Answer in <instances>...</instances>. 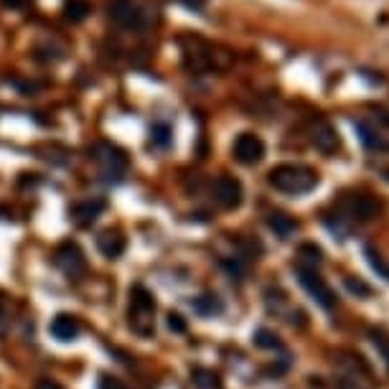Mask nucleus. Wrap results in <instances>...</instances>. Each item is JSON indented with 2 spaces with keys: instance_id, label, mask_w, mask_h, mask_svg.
Here are the masks:
<instances>
[{
  "instance_id": "obj_1",
  "label": "nucleus",
  "mask_w": 389,
  "mask_h": 389,
  "mask_svg": "<svg viewBox=\"0 0 389 389\" xmlns=\"http://www.w3.org/2000/svg\"><path fill=\"white\" fill-rule=\"evenodd\" d=\"M270 186L282 191V194H308L313 188L318 186V173L308 168V165H300V163H282V165H275L270 176Z\"/></svg>"
},
{
  "instance_id": "obj_2",
  "label": "nucleus",
  "mask_w": 389,
  "mask_h": 389,
  "mask_svg": "<svg viewBox=\"0 0 389 389\" xmlns=\"http://www.w3.org/2000/svg\"><path fill=\"white\" fill-rule=\"evenodd\" d=\"M127 323L141 338H150L156 334V298L145 285H133L130 288Z\"/></svg>"
},
{
  "instance_id": "obj_3",
  "label": "nucleus",
  "mask_w": 389,
  "mask_h": 389,
  "mask_svg": "<svg viewBox=\"0 0 389 389\" xmlns=\"http://www.w3.org/2000/svg\"><path fill=\"white\" fill-rule=\"evenodd\" d=\"M109 18L115 21L117 26H123V28H145L148 26V10L143 8L141 0H109Z\"/></svg>"
},
{
  "instance_id": "obj_4",
  "label": "nucleus",
  "mask_w": 389,
  "mask_h": 389,
  "mask_svg": "<svg viewBox=\"0 0 389 389\" xmlns=\"http://www.w3.org/2000/svg\"><path fill=\"white\" fill-rule=\"evenodd\" d=\"M298 275V282L305 288V293L316 300V303L323 308V311H334V305H336V296H334V290L328 288V282L320 278L318 273H316V267H305V265H298L296 270Z\"/></svg>"
},
{
  "instance_id": "obj_5",
  "label": "nucleus",
  "mask_w": 389,
  "mask_h": 389,
  "mask_svg": "<svg viewBox=\"0 0 389 389\" xmlns=\"http://www.w3.org/2000/svg\"><path fill=\"white\" fill-rule=\"evenodd\" d=\"M92 161L107 179H120L127 171V156L112 143H97L92 148Z\"/></svg>"
},
{
  "instance_id": "obj_6",
  "label": "nucleus",
  "mask_w": 389,
  "mask_h": 389,
  "mask_svg": "<svg viewBox=\"0 0 389 389\" xmlns=\"http://www.w3.org/2000/svg\"><path fill=\"white\" fill-rule=\"evenodd\" d=\"M54 265L62 270L69 280H79L87 273V257L74 242H64L54 252Z\"/></svg>"
},
{
  "instance_id": "obj_7",
  "label": "nucleus",
  "mask_w": 389,
  "mask_h": 389,
  "mask_svg": "<svg viewBox=\"0 0 389 389\" xmlns=\"http://www.w3.org/2000/svg\"><path fill=\"white\" fill-rule=\"evenodd\" d=\"M379 201L369 194H354L343 199V214L351 219V221H372L377 214H379Z\"/></svg>"
},
{
  "instance_id": "obj_8",
  "label": "nucleus",
  "mask_w": 389,
  "mask_h": 389,
  "mask_svg": "<svg viewBox=\"0 0 389 389\" xmlns=\"http://www.w3.org/2000/svg\"><path fill=\"white\" fill-rule=\"evenodd\" d=\"M214 201L221 206V209L232 211L237 209L242 203V196H244V191H242V183L234 176H219L217 181H214Z\"/></svg>"
},
{
  "instance_id": "obj_9",
  "label": "nucleus",
  "mask_w": 389,
  "mask_h": 389,
  "mask_svg": "<svg viewBox=\"0 0 389 389\" xmlns=\"http://www.w3.org/2000/svg\"><path fill=\"white\" fill-rule=\"evenodd\" d=\"M234 158L244 165H255L265 158V143L255 133H242L234 141Z\"/></svg>"
},
{
  "instance_id": "obj_10",
  "label": "nucleus",
  "mask_w": 389,
  "mask_h": 389,
  "mask_svg": "<svg viewBox=\"0 0 389 389\" xmlns=\"http://www.w3.org/2000/svg\"><path fill=\"white\" fill-rule=\"evenodd\" d=\"M311 141H313V145H316V148H318L320 153H326V156L336 153V150H338V145H341L338 130H336V127H334L331 123H326V120H318V123L313 125Z\"/></svg>"
},
{
  "instance_id": "obj_11",
  "label": "nucleus",
  "mask_w": 389,
  "mask_h": 389,
  "mask_svg": "<svg viewBox=\"0 0 389 389\" xmlns=\"http://www.w3.org/2000/svg\"><path fill=\"white\" fill-rule=\"evenodd\" d=\"M51 336H54L56 341H74L82 331V323H79L77 316H69V313H59L54 320H51V326H48Z\"/></svg>"
},
{
  "instance_id": "obj_12",
  "label": "nucleus",
  "mask_w": 389,
  "mask_h": 389,
  "mask_svg": "<svg viewBox=\"0 0 389 389\" xmlns=\"http://www.w3.org/2000/svg\"><path fill=\"white\" fill-rule=\"evenodd\" d=\"M102 211H105V201L102 199H89V201L74 203L69 214L79 226H89L92 221H97V217H100Z\"/></svg>"
},
{
  "instance_id": "obj_13",
  "label": "nucleus",
  "mask_w": 389,
  "mask_h": 389,
  "mask_svg": "<svg viewBox=\"0 0 389 389\" xmlns=\"http://www.w3.org/2000/svg\"><path fill=\"white\" fill-rule=\"evenodd\" d=\"M125 237L120 232H102L100 237H97V249H100L102 255L109 257V260H115V257H120L125 252Z\"/></svg>"
},
{
  "instance_id": "obj_14",
  "label": "nucleus",
  "mask_w": 389,
  "mask_h": 389,
  "mask_svg": "<svg viewBox=\"0 0 389 389\" xmlns=\"http://www.w3.org/2000/svg\"><path fill=\"white\" fill-rule=\"evenodd\" d=\"M267 226H270L280 239H290V237L298 232V221L293 217H288V214H282V211H273V214L267 217Z\"/></svg>"
},
{
  "instance_id": "obj_15",
  "label": "nucleus",
  "mask_w": 389,
  "mask_h": 389,
  "mask_svg": "<svg viewBox=\"0 0 389 389\" xmlns=\"http://www.w3.org/2000/svg\"><path fill=\"white\" fill-rule=\"evenodd\" d=\"M194 311L201 313V316H217V313L224 311V303L214 293H203V296H199L194 300Z\"/></svg>"
},
{
  "instance_id": "obj_16",
  "label": "nucleus",
  "mask_w": 389,
  "mask_h": 389,
  "mask_svg": "<svg viewBox=\"0 0 389 389\" xmlns=\"http://www.w3.org/2000/svg\"><path fill=\"white\" fill-rule=\"evenodd\" d=\"M191 379H194V384L199 389H219L221 387L219 374L214 372V369H203V366H199V369L191 372Z\"/></svg>"
},
{
  "instance_id": "obj_17",
  "label": "nucleus",
  "mask_w": 389,
  "mask_h": 389,
  "mask_svg": "<svg viewBox=\"0 0 389 389\" xmlns=\"http://www.w3.org/2000/svg\"><path fill=\"white\" fill-rule=\"evenodd\" d=\"M356 133H359V138L364 141L366 148H372V150H387L389 148V143L381 141L379 133H377V130H372V127H369L366 123H356Z\"/></svg>"
},
{
  "instance_id": "obj_18",
  "label": "nucleus",
  "mask_w": 389,
  "mask_h": 389,
  "mask_svg": "<svg viewBox=\"0 0 389 389\" xmlns=\"http://www.w3.org/2000/svg\"><path fill=\"white\" fill-rule=\"evenodd\" d=\"M89 3L87 0H66V6H64V16L69 18V21H74V24H79V21H84L87 13H89Z\"/></svg>"
},
{
  "instance_id": "obj_19",
  "label": "nucleus",
  "mask_w": 389,
  "mask_h": 389,
  "mask_svg": "<svg viewBox=\"0 0 389 389\" xmlns=\"http://www.w3.org/2000/svg\"><path fill=\"white\" fill-rule=\"evenodd\" d=\"M255 343L260 346V349H280V346H282L280 338H278L273 331H267V328H260V331H257Z\"/></svg>"
},
{
  "instance_id": "obj_20",
  "label": "nucleus",
  "mask_w": 389,
  "mask_h": 389,
  "mask_svg": "<svg viewBox=\"0 0 389 389\" xmlns=\"http://www.w3.org/2000/svg\"><path fill=\"white\" fill-rule=\"evenodd\" d=\"M150 138H153V143H156V145L165 148V145L171 143V127H168L165 123H156L153 127H150Z\"/></svg>"
},
{
  "instance_id": "obj_21",
  "label": "nucleus",
  "mask_w": 389,
  "mask_h": 389,
  "mask_svg": "<svg viewBox=\"0 0 389 389\" xmlns=\"http://www.w3.org/2000/svg\"><path fill=\"white\" fill-rule=\"evenodd\" d=\"M300 260L308 262V265H320V262H323V249L316 247V244H303V247H300Z\"/></svg>"
},
{
  "instance_id": "obj_22",
  "label": "nucleus",
  "mask_w": 389,
  "mask_h": 389,
  "mask_svg": "<svg viewBox=\"0 0 389 389\" xmlns=\"http://www.w3.org/2000/svg\"><path fill=\"white\" fill-rule=\"evenodd\" d=\"M372 341H374V346L379 349L381 359H384V364H387V372H389V336L381 334V331H372Z\"/></svg>"
},
{
  "instance_id": "obj_23",
  "label": "nucleus",
  "mask_w": 389,
  "mask_h": 389,
  "mask_svg": "<svg viewBox=\"0 0 389 389\" xmlns=\"http://www.w3.org/2000/svg\"><path fill=\"white\" fill-rule=\"evenodd\" d=\"M346 288H349L354 296H361V298L372 296V288H369L364 280H359V278H346Z\"/></svg>"
},
{
  "instance_id": "obj_24",
  "label": "nucleus",
  "mask_w": 389,
  "mask_h": 389,
  "mask_svg": "<svg viewBox=\"0 0 389 389\" xmlns=\"http://www.w3.org/2000/svg\"><path fill=\"white\" fill-rule=\"evenodd\" d=\"M364 255L369 257V265H372L374 270H377V273H381V275H384V278L389 280V267L384 265V262H381L379 255H377V252H374L372 247H366V249H364Z\"/></svg>"
},
{
  "instance_id": "obj_25",
  "label": "nucleus",
  "mask_w": 389,
  "mask_h": 389,
  "mask_svg": "<svg viewBox=\"0 0 389 389\" xmlns=\"http://www.w3.org/2000/svg\"><path fill=\"white\" fill-rule=\"evenodd\" d=\"M168 328H171L173 334H183V331H186V320H183V316H179V313H168Z\"/></svg>"
},
{
  "instance_id": "obj_26",
  "label": "nucleus",
  "mask_w": 389,
  "mask_h": 389,
  "mask_svg": "<svg viewBox=\"0 0 389 389\" xmlns=\"http://www.w3.org/2000/svg\"><path fill=\"white\" fill-rule=\"evenodd\" d=\"M100 389H127L120 379H115V377H102L100 379Z\"/></svg>"
},
{
  "instance_id": "obj_27",
  "label": "nucleus",
  "mask_w": 389,
  "mask_h": 389,
  "mask_svg": "<svg viewBox=\"0 0 389 389\" xmlns=\"http://www.w3.org/2000/svg\"><path fill=\"white\" fill-rule=\"evenodd\" d=\"M36 389H64V387L54 379H41L39 384H36Z\"/></svg>"
},
{
  "instance_id": "obj_28",
  "label": "nucleus",
  "mask_w": 389,
  "mask_h": 389,
  "mask_svg": "<svg viewBox=\"0 0 389 389\" xmlns=\"http://www.w3.org/2000/svg\"><path fill=\"white\" fill-rule=\"evenodd\" d=\"M183 3H186L188 8H201L203 6V0H183Z\"/></svg>"
},
{
  "instance_id": "obj_29",
  "label": "nucleus",
  "mask_w": 389,
  "mask_h": 389,
  "mask_svg": "<svg viewBox=\"0 0 389 389\" xmlns=\"http://www.w3.org/2000/svg\"><path fill=\"white\" fill-rule=\"evenodd\" d=\"M3 328H6V318H3V313H0V334H3Z\"/></svg>"
}]
</instances>
